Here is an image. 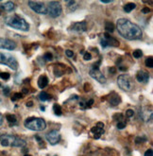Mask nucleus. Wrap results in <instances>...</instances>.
I'll return each instance as SVG.
<instances>
[{
	"label": "nucleus",
	"mask_w": 153,
	"mask_h": 156,
	"mask_svg": "<svg viewBox=\"0 0 153 156\" xmlns=\"http://www.w3.org/2000/svg\"><path fill=\"white\" fill-rule=\"evenodd\" d=\"M46 140L48 141V143H50V145H57L61 140V134L58 131H51L46 134Z\"/></svg>",
	"instance_id": "9b49d317"
},
{
	"label": "nucleus",
	"mask_w": 153,
	"mask_h": 156,
	"mask_svg": "<svg viewBox=\"0 0 153 156\" xmlns=\"http://www.w3.org/2000/svg\"><path fill=\"white\" fill-rule=\"evenodd\" d=\"M132 55H133L134 58L139 59V58H141L143 56V52H142L141 49H135V50L132 52Z\"/></svg>",
	"instance_id": "393cba45"
},
{
	"label": "nucleus",
	"mask_w": 153,
	"mask_h": 156,
	"mask_svg": "<svg viewBox=\"0 0 153 156\" xmlns=\"http://www.w3.org/2000/svg\"><path fill=\"white\" fill-rule=\"evenodd\" d=\"M2 123H3V116H2V114H0V126L2 125Z\"/></svg>",
	"instance_id": "79ce46f5"
},
{
	"label": "nucleus",
	"mask_w": 153,
	"mask_h": 156,
	"mask_svg": "<svg viewBox=\"0 0 153 156\" xmlns=\"http://www.w3.org/2000/svg\"><path fill=\"white\" fill-rule=\"evenodd\" d=\"M149 11H150V9H148V7H146V8L142 9V13H148Z\"/></svg>",
	"instance_id": "e433bc0d"
},
{
	"label": "nucleus",
	"mask_w": 153,
	"mask_h": 156,
	"mask_svg": "<svg viewBox=\"0 0 153 156\" xmlns=\"http://www.w3.org/2000/svg\"><path fill=\"white\" fill-rule=\"evenodd\" d=\"M5 23L9 26L18 30L22 31H28L29 25L24 18L20 17L17 14H13V15H9L5 18Z\"/></svg>",
	"instance_id": "f03ea898"
},
{
	"label": "nucleus",
	"mask_w": 153,
	"mask_h": 156,
	"mask_svg": "<svg viewBox=\"0 0 153 156\" xmlns=\"http://www.w3.org/2000/svg\"><path fill=\"white\" fill-rule=\"evenodd\" d=\"M41 110H42V111H45V107H41Z\"/></svg>",
	"instance_id": "a18cd8bd"
},
{
	"label": "nucleus",
	"mask_w": 153,
	"mask_h": 156,
	"mask_svg": "<svg viewBox=\"0 0 153 156\" xmlns=\"http://www.w3.org/2000/svg\"><path fill=\"white\" fill-rule=\"evenodd\" d=\"M52 58H53V56L50 52H46L45 55H44V59H45L46 61H51L52 60Z\"/></svg>",
	"instance_id": "cd10ccee"
},
{
	"label": "nucleus",
	"mask_w": 153,
	"mask_h": 156,
	"mask_svg": "<svg viewBox=\"0 0 153 156\" xmlns=\"http://www.w3.org/2000/svg\"><path fill=\"white\" fill-rule=\"evenodd\" d=\"M117 84H118L119 88L123 91H131L132 89V81L129 75H120L118 78H117Z\"/></svg>",
	"instance_id": "423d86ee"
},
{
	"label": "nucleus",
	"mask_w": 153,
	"mask_h": 156,
	"mask_svg": "<svg viewBox=\"0 0 153 156\" xmlns=\"http://www.w3.org/2000/svg\"><path fill=\"white\" fill-rule=\"evenodd\" d=\"M14 3L11 2V1H9V2H6L4 5H1L0 6V8L2 9V10H4L6 11H8V13H10V11H13L14 10Z\"/></svg>",
	"instance_id": "a211bd4d"
},
{
	"label": "nucleus",
	"mask_w": 153,
	"mask_h": 156,
	"mask_svg": "<svg viewBox=\"0 0 153 156\" xmlns=\"http://www.w3.org/2000/svg\"><path fill=\"white\" fill-rule=\"evenodd\" d=\"M135 8H136V5H135L134 3H128V4H126L124 6V11L126 13H131Z\"/></svg>",
	"instance_id": "412c9836"
},
{
	"label": "nucleus",
	"mask_w": 153,
	"mask_h": 156,
	"mask_svg": "<svg viewBox=\"0 0 153 156\" xmlns=\"http://www.w3.org/2000/svg\"><path fill=\"white\" fill-rule=\"evenodd\" d=\"M0 48L7 49V50H13L16 48V43L11 39L0 37Z\"/></svg>",
	"instance_id": "9d476101"
},
{
	"label": "nucleus",
	"mask_w": 153,
	"mask_h": 156,
	"mask_svg": "<svg viewBox=\"0 0 153 156\" xmlns=\"http://www.w3.org/2000/svg\"><path fill=\"white\" fill-rule=\"evenodd\" d=\"M126 122L125 121H119L117 123V128L119 129V130H123L124 128H126Z\"/></svg>",
	"instance_id": "c85d7f7f"
},
{
	"label": "nucleus",
	"mask_w": 153,
	"mask_h": 156,
	"mask_svg": "<svg viewBox=\"0 0 153 156\" xmlns=\"http://www.w3.org/2000/svg\"><path fill=\"white\" fill-rule=\"evenodd\" d=\"M108 100H109V103L111 104V106H117L120 102H121V98H120V96L118 94L113 93L110 96V98H108Z\"/></svg>",
	"instance_id": "dca6fc26"
},
{
	"label": "nucleus",
	"mask_w": 153,
	"mask_h": 156,
	"mask_svg": "<svg viewBox=\"0 0 153 156\" xmlns=\"http://www.w3.org/2000/svg\"><path fill=\"white\" fill-rule=\"evenodd\" d=\"M54 156H57V155H54Z\"/></svg>",
	"instance_id": "8fccbe9b"
},
{
	"label": "nucleus",
	"mask_w": 153,
	"mask_h": 156,
	"mask_svg": "<svg viewBox=\"0 0 153 156\" xmlns=\"http://www.w3.org/2000/svg\"><path fill=\"white\" fill-rule=\"evenodd\" d=\"M0 86H1V83H0Z\"/></svg>",
	"instance_id": "09e8293b"
},
{
	"label": "nucleus",
	"mask_w": 153,
	"mask_h": 156,
	"mask_svg": "<svg viewBox=\"0 0 153 156\" xmlns=\"http://www.w3.org/2000/svg\"><path fill=\"white\" fill-rule=\"evenodd\" d=\"M70 29H71V30H74V31H78V32H84V31H86V29H87V24L85 21L76 22L71 26Z\"/></svg>",
	"instance_id": "4468645a"
},
{
	"label": "nucleus",
	"mask_w": 153,
	"mask_h": 156,
	"mask_svg": "<svg viewBox=\"0 0 153 156\" xmlns=\"http://www.w3.org/2000/svg\"><path fill=\"white\" fill-rule=\"evenodd\" d=\"M24 125L28 130L36 132L44 131L46 128V123L45 120L43 118H40V117H35V116H31L26 118L24 122Z\"/></svg>",
	"instance_id": "20e7f679"
},
{
	"label": "nucleus",
	"mask_w": 153,
	"mask_h": 156,
	"mask_svg": "<svg viewBox=\"0 0 153 156\" xmlns=\"http://www.w3.org/2000/svg\"><path fill=\"white\" fill-rule=\"evenodd\" d=\"M83 59H84L85 61H90V60H92V55H91V53H89V52L84 53Z\"/></svg>",
	"instance_id": "7c9ffc66"
},
{
	"label": "nucleus",
	"mask_w": 153,
	"mask_h": 156,
	"mask_svg": "<svg viewBox=\"0 0 153 156\" xmlns=\"http://www.w3.org/2000/svg\"><path fill=\"white\" fill-rule=\"evenodd\" d=\"M0 101H1V100H0Z\"/></svg>",
	"instance_id": "3c124183"
},
{
	"label": "nucleus",
	"mask_w": 153,
	"mask_h": 156,
	"mask_svg": "<svg viewBox=\"0 0 153 156\" xmlns=\"http://www.w3.org/2000/svg\"><path fill=\"white\" fill-rule=\"evenodd\" d=\"M93 104H94V99H90L89 101H87L86 103H85V108H89Z\"/></svg>",
	"instance_id": "473e14b6"
},
{
	"label": "nucleus",
	"mask_w": 153,
	"mask_h": 156,
	"mask_svg": "<svg viewBox=\"0 0 153 156\" xmlns=\"http://www.w3.org/2000/svg\"><path fill=\"white\" fill-rule=\"evenodd\" d=\"M100 44L102 48H107V46H118L119 42L117 41L115 38L111 36L110 33H104L103 37L100 39Z\"/></svg>",
	"instance_id": "6e6552de"
},
{
	"label": "nucleus",
	"mask_w": 153,
	"mask_h": 156,
	"mask_svg": "<svg viewBox=\"0 0 153 156\" xmlns=\"http://www.w3.org/2000/svg\"><path fill=\"white\" fill-rule=\"evenodd\" d=\"M133 114H134V112L133 110H131V109H129V110H127V112H126V116L129 117V118L133 116Z\"/></svg>",
	"instance_id": "2f4dec72"
},
{
	"label": "nucleus",
	"mask_w": 153,
	"mask_h": 156,
	"mask_svg": "<svg viewBox=\"0 0 153 156\" xmlns=\"http://www.w3.org/2000/svg\"><path fill=\"white\" fill-rule=\"evenodd\" d=\"M63 13V8L60 2L58 1H51L48 4L47 7V14H49L53 18H57Z\"/></svg>",
	"instance_id": "0eeeda50"
},
{
	"label": "nucleus",
	"mask_w": 153,
	"mask_h": 156,
	"mask_svg": "<svg viewBox=\"0 0 153 156\" xmlns=\"http://www.w3.org/2000/svg\"><path fill=\"white\" fill-rule=\"evenodd\" d=\"M89 75L91 76V78H93L94 79L98 81L99 83L104 84V83H106V81H107L106 77L100 72V70H99V69H93L92 68V69L90 70Z\"/></svg>",
	"instance_id": "f8f14e48"
},
{
	"label": "nucleus",
	"mask_w": 153,
	"mask_h": 156,
	"mask_svg": "<svg viewBox=\"0 0 153 156\" xmlns=\"http://www.w3.org/2000/svg\"><path fill=\"white\" fill-rule=\"evenodd\" d=\"M100 2H101V3H104V4H109V3H111L113 1H111V0H109V1H105V0H101Z\"/></svg>",
	"instance_id": "a19ab883"
},
{
	"label": "nucleus",
	"mask_w": 153,
	"mask_h": 156,
	"mask_svg": "<svg viewBox=\"0 0 153 156\" xmlns=\"http://www.w3.org/2000/svg\"><path fill=\"white\" fill-rule=\"evenodd\" d=\"M28 6L32 11L40 14H47V7L43 2L39 1H28Z\"/></svg>",
	"instance_id": "1a4fd4ad"
},
{
	"label": "nucleus",
	"mask_w": 153,
	"mask_h": 156,
	"mask_svg": "<svg viewBox=\"0 0 153 156\" xmlns=\"http://www.w3.org/2000/svg\"><path fill=\"white\" fill-rule=\"evenodd\" d=\"M145 64L146 67H148V68H152L153 67V58L151 56H149L145 60Z\"/></svg>",
	"instance_id": "b1692460"
},
{
	"label": "nucleus",
	"mask_w": 153,
	"mask_h": 156,
	"mask_svg": "<svg viewBox=\"0 0 153 156\" xmlns=\"http://www.w3.org/2000/svg\"><path fill=\"white\" fill-rule=\"evenodd\" d=\"M48 78L46 77V75H42L40 76L39 79H38V86H39L40 89H44V88H46L48 84Z\"/></svg>",
	"instance_id": "f3484780"
},
{
	"label": "nucleus",
	"mask_w": 153,
	"mask_h": 156,
	"mask_svg": "<svg viewBox=\"0 0 153 156\" xmlns=\"http://www.w3.org/2000/svg\"><path fill=\"white\" fill-rule=\"evenodd\" d=\"M53 112L55 113L56 116H61V113H63V111H61V105H59L57 103L53 105Z\"/></svg>",
	"instance_id": "5701e85b"
},
{
	"label": "nucleus",
	"mask_w": 153,
	"mask_h": 156,
	"mask_svg": "<svg viewBox=\"0 0 153 156\" xmlns=\"http://www.w3.org/2000/svg\"><path fill=\"white\" fill-rule=\"evenodd\" d=\"M1 14H2V9L0 8V15H1Z\"/></svg>",
	"instance_id": "49530a36"
},
{
	"label": "nucleus",
	"mask_w": 153,
	"mask_h": 156,
	"mask_svg": "<svg viewBox=\"0 0 153 156\" xmlns=\"http://www.w3.org/2000/svg\"><path fill=\"white\" fill-rule=\"evenodd\" d=\"M136 79L139 82H144V83H146L149 81V74L146 71H144V70H140L139 72L137 73L136 75Z\"/></svg>",
	"instance_id": "2eb2a0df"
},
{
	"label": "nucleus",
	"mask_w": 153,
	"mask_h": 156,
	"mask_svg": "<svg viewBox=\"0 0 153 156\" xmlns=\"http://www.w3.org/2000/svg\"><path fill=\"white\" fill-rule=\"evenodd\" d=\"M65 54H66V56L67 57H69V58H71V57H73V56H74V52H73L72 50H66L65 51Z\"/></svg>",
	"instance_id": "f704fd0d"
},
{
	"label": "nucleus",
	"mask_w": 153,
	"mask_h": 156,
	"mask_svg": "<svg viewBox=\"0 0 153 156\" xmlns=\"http://www.w3.org/2000/svg\"><path fill=\"white\" fill-rule=\"evenodd\" d=\"M0 143L4 147H17V148H22V147L26 146V141L24 139L11 134L0 135Z\"/></svg>",
	"instance_id": "7ed1b4c3"
},
{
	"label": "nucleus",
	"mask_w": 153,
	"mask_h": 156,
	"mask_svg": "<svg viewBox=\"0 0 153 156\" xmlns=\"http://www.w3.org/2000/svg\"><path fill=\"white\" fill-rule=\"evenodd\" d=\"M146 137L143 136V137H137L136 140H135V142H136V144H140V143H143V142H146Z\"/></svg>",
	"instance_id": "c756f323"
},
{
	"label": "nucleus",
	"mask_w": 153,
	"mask_h": 156,
	"mask_svg": "<svg viewBox=\"0 0 153 156\" xmlns=\"http://www.w3.org/2000/svg\"><path fill=\"white\" fill-rule=\"evenodd\" d=\"M0 63L5 64L10 67L13 70H17L18 69V61H16V59L13 57V55L8 54V53H0Z\"/></svg>",
	"instance_id": "39448f33"
},
{
	"label": "nucleus",
	"mask_w": 153,
	"mask_h": 156,
	"mask_svg": "<svg viewBox=\"0 0 153 156\" xmlns=\"http://www.w3.org/2000/svg\"><path fill=\"white\" fill-rule=\"evenodd\" d=\"M24 156H31V155H29V154H25Z\"/></svg>",
	"instance_id": "de8ad7c7"
},
{
	"label": "nucleus",
	"mask_w": 153,
	"mask_h": 156,
	"mask_svg": "<svg viewBox=\"0 0 153 156\" xmlns=\"http://www.w3.org/2000/svg\"><path fill=\"white\" fill-rule=\"evenodd\" d=\"M6 118H7L9 124L10 125H15L17 124V118L14 114H7L6 116Z\"/></svg>",
	"instance_id": "aec40b11"
},
{
	"label": "nucleus",
	"mask_w": 153,
	"mask_h": 156,
	"mask_svg": "<svg viewBox=\"0 0 153 156\" xmlns=\"http://www.w3.org/2000/svg\"><path fill=\"white\" fill-rule=\"evenodd\" d=\"M120 70H122V71H125V70H127V67H125V66H120Z\"/></svg>",
	"instance_id": "37998d69"
},
{
	"label": "nucleus",
	"mask_w": 153,
	"mask_h": 156,
	"mask_svg": "<svg viewBox=\"0 0 153 156\" xmlns=\"http://www.w3.org/2000/svg\"><path fill=\"white\" fill-rule=\"evenodd\" d=\"M118 33L127 40H140L143 36V31L139 26L129 21V19L120 18L116 22Z\"/></svg>",
	"instance_id": "f257e3e1"
},
{
	"label": "nucleus",
	"mask_w": 153,
	"mask_h": 156,
	"mask_svg": "<svg viewBox=\"0 0 153 156\" xmlns=\"http://www.w3.org/2000/svg\"><path fill=\"white\" fill-rule=\"evenodd\" d=\"M109 71H110L111 73H113V74H114V73H115V72H116V70H115V69H114V67H111V68H110V69H109Z\"/></svg>",
	"instance_id": "58836bf2"
},
{
	"label": "nucleus",
	"mask_w": 153,
	"mask_h": 156,
	"mask_svg": "<svg viewBox=\"0 0 153 156\" xmlns=\"http://www.w3.org/2000/svg\"><path fill=\"white\" fill-rule=\"evenodd\" d=\"M21 98H23V94L22 93H15V94H13V98H11V100L15 101V100H18V99H21Z\"/></svg>",
	"instance_id": "a878e982"
},
{
	"label": "nucleus",
	"mask_w": 153,
	"mask_h": 156,
	"mask_svg": "<svg viewBox=\"0 0 153 156\" xmlns=\"http://www.w3.org/2000/svg\"><path fill=\"white\" fill-rule=\"evenodd\" d=\"M105 29H106V31H107V33H109V32L111 33V32H113V30H114V25L111 22L107 21L105 24Z\"/></svg>",
	"instance_id": "4be33fe9"
},
{
	"label": "nucleus",
	"mask_w": 153,
	"mask_h": 156,
	"mask_svg": "<svg viewBox=\"0 0 153 156\" xmlns=\"http://www.w3.org/2000/svg\"><path fill=\"white\" fill-rule=\"evenodd\" d=\"M38 98H39L40 100H42V101H47L51 99V96L48 95V94L45 92V91H43V92H41L39 94V97H38Z\"/></svg>",
	"instance_id": "6ab92c4d"
},
{
	"label": "nucleus",
	"mask_w": 153,
	"mask_h": 156,
	"mask_svg": "<svg viewBox=\"0 0 153 156\" xmlns=\"http://www.w3.org/2000/svg\"><path fill=\"white\" fill-rule=\"evenodd\" d=\"M145 156H153V151L151 149H148L146 152H145Z\"/></svg>",
	"instance_id": "c9c22d12"
},
{
	"label": "nucleus",
	"mask_w": 153,
	"mask_h": 156,
	"mask_svg": "<svg viewBox=\"0 0 153 156\" xmlns=\"http://www.w3.org/2000/svg\"><path fill=\"white\" fill-rule=\"evenodd\" d=\"M3 93H4L5 96H9L10 95V93H11V89L9 87H5L4 90H3Z\"/></svg>",
	"instance_id": "72a5a7b5"
},
{
	"label": "nucleus",
	"mask_w": 153,
	"mask_h": 156,
	"mask_svg": "<svg viewBox=\"0 0 153 156\" xmlns=\"http://www.w3.org/2000/svg\"><path fill=\"white\" fill-rule=\"evenodd\" d=\"M23 93H24V94L28 93V89H26V88H24V89H23Z\"/></svg>",
	"instance_id": "c03bdc74"
},
{
	"label": "nucleus",
	"mask_w": 153,
	"mask_h": 156,
	"mask_svg": "<svg viewBox=\"0 0 153 156\" xmlns=\"http://www.w3.org/2000/svg\"><path fill=\"white\" fill-rule=\"evenodd\" d=\"M35 139H36L38 142H39L40 144H42V143H44V141H43V139L42 138H41L40 136H38V135H36V136H35Z\"/></svg>",
	"instance_id": "4c0bfd02"
},
{
	"label": "nucleus",
	"mask_w": 153,
	"mask_h": 156,
	"mask_svg": "<svg viewBox=\"0 0 153 156\" xmlns=\"http://www.w3.org/2000/svg\"><path fill=\"white\" fill-rule=\"evenodd\" d=\"M91 132L94 134V138L95 139H99L100 136L104 132V123L102 122H98L95 127L91 129Z\"/></svg>",
	"instance_id": "ddd939ff"
},
{
	"label": "nucleus",
	"mask_w": 153,
	"mask_h": 156,
	"mask_svg": "<svg viewBox=\"0 0 153 156\" xmlns=\"http://www.w3.org/2000/svg\"><path fill=\"white\" fill-rule=\"evenodd\" d=\"M0 78L4 79V81H8V79L11 78V75L9 74L8 72H1L0 73Z\"/></svg>",
	"instance_id": "bb28decb"
},
{
	"label": "nucleus",
	"mask_w": 153,
	"mask_h": 156,
	"mask_svg": "<svg viewBox=\"0 0 153 156\" xmlns=\"http://www.w3.org/2000/svg\"><path fill=\"white\" fill-rule=\"evenodd\" d=\"M32 105H33V102H32V101H28V102H26V106H28V107H31Z\"/></svg>",
	"instance_id": "ea45409f"
}]
</instances>
